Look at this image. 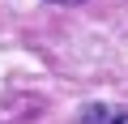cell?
I'll return each instance as SVG.
<instances>
[{
  "label": "cell",
  "instance_id": "2",
  "mask_svg": "<svg viewBox=\"0 0 128 124\" xmlns=\"http://www.w3.org/2000/svg\"><path fill=\"white\" fill-rule=\"evenodd\" d=\"M51 5H81V0H51Z\"/></svg>",
  "mask_w": 128,
  "mask_h": 124
},
{
  "label": "cell",
  "instance_id": "1",
  "mask_svg": "<svg viewBox=\"0 0 128 124\" xmlns=\"http://www.w3.org/2000/svg\"><path fill=\"white\" fill-rule=\"evenodd\" d=\"M77 124H128V107H120V103H90V107H81Z\"/></svg>",
  "mask_w": 128,
  "mask_h": 124
}]
</instances>
